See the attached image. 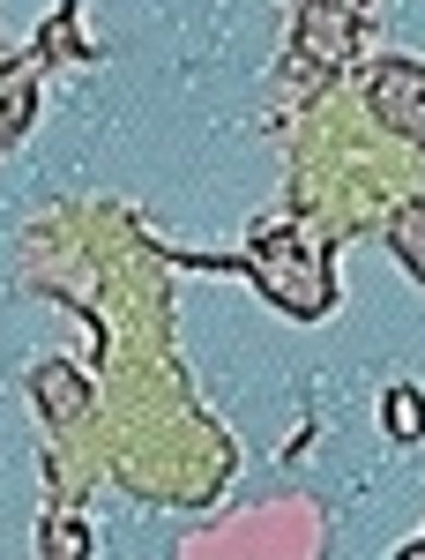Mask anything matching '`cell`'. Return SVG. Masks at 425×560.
Returning a JSON list of instances; mask_svg holds the SVG:
<instances>
[{"label":"cell","mask_w":425,"mask_h":560,"mask_svg":"<svg viewBox=\"0 0 425 560\" xmlns=\"http://www.w3.org/2000/svg\"><path fill=\"white\" fill-rule=\"evenodd\" d=\"M388 427H396L403 441H411V433L425 427V404H418V396H388Z\"/></svg>","instance_id":"6da1fadb"}]
</instances>
